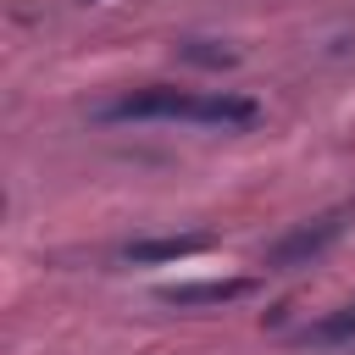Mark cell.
<instances>
[{
    "mask_svg": "<svg viewBox=\"0 0 355 355\" xmlns=\"http://www.w3.org/2000/svg\"><path fill=\"white\" fill-rule=\"evenodd\" d=\"M183 122H200V128H255L261 122V105L250 94H233V89H211V94H189V116Z\"/></svg>",
    "mask_w": 355,
    "mask_h": 355,
    "instance_id": "obj_3",
    "label": "cell"
},
{
    "mask_svg": "<svg viewBox=\"0 0 355 355\" xmlns=\"http://www.w3.org/2000/svg\"><path fill=\"white\" fill-rule=\"evenodd\" d=\"M205 250H211V233H166V239L122 244V261L128 266H161V261H189V255H205Z\"/></svg>",
    "mask_w": 355,
    "mask_h": 355,
    "instance_id": "obj_4",
    "label": "cell"
},
{
    "mask_svg": "<svg viewBox=\"0 0 355 355\" xmlns=\"http://www.w3.org/2000/svg\"><path fill=\"white\" fill-rule=\"evenodd\" d=\"M250 294H255L250 277H205V283H172V288H161V300L178 305V311H194V305H233V300H250Z\"/></svg>",
    "mask_w": 355,
    "mask_h": 355,
    "instance_id": "obj_5",
    "label": "cell"
},
{
    "mask_svg": "<svg viewBox=\"0 0 355 355\" xmlns=\"http://www.w3.org/2000/svg\"><path fill=\"white\" fill-rule=\"evenodd\" d=\"M100 116L105 122H183L189 116V89H139L128 100H111Z\"/></svg>",
    "mask_w": 355,
    "mask_h": 355,
    "instance_id": "obj_2",
    "label": "cell"
},
{
    "mask_svg": "<svg viewBox=\"0 0 355 355\" xmlns=\"http://www.w3.org/2000/svg\"><path fill=\"white\" fill-rule=\"evenodd\" d=\"M300 338H305V344H344V338H355V305H338V311L316 316Z\"/></svg>",
    "mask_w": 355,
    "mask_h": 355,
    "instance_id": "obj_6",
    "label": "cell"
},
{
    "mask_svg": "<svg viewBox=\"0 0 355 355\" xmlns=\"http://www.w3.org/2000/svg\"><path fill=\"white\" fill-rule=\"evenodd\" d=\"M344 233V216H316V222H300V227H288V233H277L266 250H261V266L266 272H300V266H311L333 239Z\"/></svg>",
    "mask_w": 355,
    "mask_h": 355,
    "instance_id": "obj_1",
    "label": "cell"
}]
</instances>
